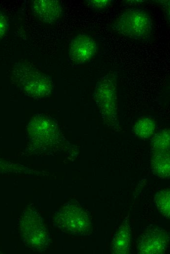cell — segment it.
<instances>
[{"mask_svg":"<svg viewBox=\"0 0 170 254\" xmlns=\"http://www.w3.org/2000/svg\"><path fill=\"white\" fill-rule=\"evenodd\" d=\"M112 26L117 32L125 37L145 41L151 37L153 24L150 15L146 11L132 8L123 12Z\"/></svg>","mask_w":170,"mask_h":254,"instance_id":"obj_1","label":"cell"},{"mask_svg":"<svg viewBox=\"0 0 170 254\" xmlns=\"http://www.w3.org/2000/svg\"><path fill=\"white\" fill-rule=\"evenodd\" d=\"M116 75L109 72L97 83L94 97L104 120L111 123L117 119Z\"/></svg>","mask_w":170,"mask_h":254,"instance_id":"obj_2","label":"cell"},{"mask_svg":"<svg viewBox=\"0 0 170 254\" xmlns=\"http://www.w3.org/2000/svg\"><path fill=\"white\" fill-rule=\"evenodd\" d=\"M97 43L91 36L80 34L71 41L68 49L69 57L76 64L88 62L95 55Z\"/></svg>","mask_w":170,"mask_h":254,"instance_id":"obj_3","label":"cell"},{"mask_svg":"<svg viewBox=\"0 0 170 254\" xmlns=\"http://www.w3.org/2000/svg\"><path fill=\"white\" fill-rule=\"evenodd\" d=\"M169 241L168 233L161 228H151L141 236L138 243L140 253L145 254H163Z\"/></svg>","mask_w":170,"mask_h":254,"instance_id":"obj_4","label":"cell"},{"mask_svg":"<svg viewBox=\"0 0 170 254\" xmlns=\"http://www.w3.org/2000/svg\"><path fill=\"white\" fill-rule=\"evenodd\" d=\"M61 213V224L66 230L79 234L85 233L89 230V218L82 209L69 206L65 208Z\"/></svg>","mask_w":170,"mask_h":254,"instance_id":"obj_5","label":"cell"},{"mask_svg":"<svg viewBox=\"0 0 170 254\" xmlns=\"http://www.w3.org/2000/svg\"><path fill=\"white\" fill-rule=\"evenodd\" d=\"M31 8L33 14L42 22L51 23L61 16L62 7L56 0H33Z\"/></svg>","mask_w":170,"mask_h":254,"instance_id":"obj_6","label":"cell"},{"mask_svg":"<svg viewBox=\"0 0 170 254\" xmlns=\"http://www.w3.org/2000/svg\"><path fill=\"white\" fill-rule=\"evenodd\" d=\"M130 227L125 223L120 227L113 237L111 252L117 254L128 253L130 248Z\"/></svg>","mask_w":170,"mask_h":254,"instance_id":"obj_7","label":"cell"},{"mask_svg":"<svg viewBox=\"0 0 170 254\" xmlns=\"http://www.w3.org/2000/svg\"><path fill=\"white\" fill-rule=\"evenodd\" d=\"M155 149L152 167L157 175L164 177H168L170 173L169 149Z\"/></svg>","mask_w":170,"mask_h":254,"instance_id":"obj_8","label":"cell"},{"mask_svg":"<svg viewBox=\"0 0 170 254\" xmlns=\"http://www.w3.org/2000/svg\"><path fill=\"white\" fill-rule=\"evenodd\" d=\"M155 122L151 119L145 117L138 121L134 126V132L139 137L145 139L149 137L154 131Z\"/></svg>","mask_w":170,"mask_h":254,"instance_id":"obj_9","label":"cell"},{"mask_svg":"<svg viewBox=\"0 0 170 254\" xmlns=\"http://www.w3.org/2000/svg\"><path fill=\"white\" fill-rule=\"evenodd\" d=\"M158 209L167 218L170 217V190H163L158 191L154 197Z\"/></svg>","mask_w":170,"mask_h":254,"instance_id":"obj_10","label":"cell"},{"mask_svg":"<svg viewBox=\"0 0 170 254\" xmlns=\"http://www.w3.org/2000/svg\"><path fill=\"white\" fill-rule=\"evenodd\" d=\"M88 6L92 10L101 11L109 7L114 2L113 0H88Z\"/></svg>","mask_w":170,"mask_h":254,"instance_id":"obj_11","label":"cell"},{"mask_svg":"<svg viewBox=\"0 0 170 254\" xmlns=\"http://www.w3.org/2000/svg\"><path fill=\"white\" fill-rule=\"evenodd\" d=\"M8 27V22L4 14L0 11V41L4 35Z\"/></svg>","mask_w":170,"mask_h":254,"instance_id":"obj_12","label":"cell"}]
</instances>
